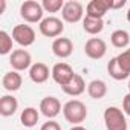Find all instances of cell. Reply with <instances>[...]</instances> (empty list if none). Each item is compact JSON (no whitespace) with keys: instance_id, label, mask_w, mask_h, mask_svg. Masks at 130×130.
I'll return each mask as SVG.
<instances>
[{"instance_id":"obj_28","label":"cell","mask_w":130,"mask_h":130,"mask_svg":"<svg viewBox=\"0 0 130 130\" xmlns=\"http://www.w3.org/2000/svg\"><path fill=\"white\" fill-rule=\"evenodd\" d=\"M5 8H6V2L5 0H0V14H3Z\"/></svg>"},{"instance_id":"obj_2","label":"cell","mask_w":130,"mask_h":130,"mask_svg":"<svg viewBox=\"0 0 130 130\" xmlns=\"http://www.w3.org/2000/svg\"><path fill=\"white\" fill-rule=\"evenodd\" d=\"M104 122L107 130H127V121L121 109L107 107L104 112Z\"/></svg>"},{"instance_id":"obj_18","label":"cell","mask_w":130,"mask_h":130,"mask_svg":"<svg viewBox=\"0 0 130 130\" xmlns=\"http://www.w3.org/2000/svg\"><path fill=\"white\" fill-rule=\"evenodd\" d=\"M107 72H109V75H110L113 80H116V81L125 80V78L130 75L128 72H125V71L121 68V64L118 63V58H116V57L112 58V60L107 63Z\"/></svg>"},{"instance_id":"obj_20","label":"cell","mask_w":130,"mask_h":130,"mask_svg":"<svg viewBox=\"0 0 130 130\" xmlns=\"http://www.w3.org/2000/svg\"><path fill=\"white\" fill-rule=\"evenodd\" d=\"M110 41H112V44H113L115 47L122 49V47H127V46H128V43H130V35H128V32L124 31V29H116V31L112 32Z\"/></svg>"},{"instance_id":"obj_10","label":"cell","mask_w":130,"mask_h":130,"mask_svg":"<svg viewBox=\"0 0 130 130\" xmlns=\"http://www.w3.org/2000/svg\"><path fill=\"white\" fill-rule=\"evenodd\" d=\"M112 9V0H92L86 8V15L92 19H103Z\"/></svg>"},{"instance_id":"obj_14","label":"cell","mask_w":130,"mask_h":130,"mask_svg":"<svg viewBox=\"0 0 130 130\" xmlns=\"http://www.w3.org/2000/svg\"><path fill=\"white\" fill-rule=\"evenodd\" d=\"M29 78L34 83H37V84H41V83L47 81V78H49V68L44 63L32 64L31 69H29Z\"/></svg>"},{"instance_id":"obj_22","label":"cell","mask_w":130,"mask_h":130,"mask_svg":"<svg viewBox=\"0 0 130 130\" xmlns=\"http://www.w3.org/2000/svg\"><path fill=\"white\" fill-rule=\"evenodd\" d=\"M12 49V38L6 31H0V54L6 55Z\"/></svg>"},{"instance_id":"obj_19","label":"cell","mask_w":130,"mask_h":130,"mask_svg":"<svg viewBox=\"0 0 130 130\" xmlns=\"http://www.w3.org/2000/svg\"><path fill=\"white\" fill-rule=\"evenodd\" d=\"M83 28L87 34L96 35L104 29V22H103V19H92V17L86 15L84 20H83Z\"/></svg>"},{"instance_id":"obj_13","label":"cell","mask_w":130,"mask_h":130,"mask_svg":"<svg viewBox=\"0 0 130 130\" xmlns=\"http://www.w3.org/2000/svg\"><path fill=\"white\" fill-rule=\"evenodd\" d=\"M61 89H63L64 93L69 95V96H78V95H81V93L86 90V83H84V80H83L81 75L75 74L74 78H72L66 86H63Z\"/></svg>"},{"instance_id":"obj_3","label":"cell","mask_w":130,"mask_h":130,"mask_svg":"<svg viewBox=\"0 0 130 130\" xmlns=\"http://www.w3.org/2000/svg\"><path fill=\"white\" fill-rule=\"evenodd\" d=\"M43 6L35 0H26L20 6V15L28 23H37L43 20Z\"/></svg>"},{"instance_id":"obj_23","label":"cell","mask_w":130,"mask_h":130,"mask_svg":"<svg viewBox=\"0 0 130 130\" xmlns=\"http://www.w3.org/2000/svg\"><path fill=\"white\" fill-rule=\"evenodd\" d=\"M41 6L46 12H58L60 9H63L64 2L63 0H43Z\"/></svg>"},{"instance_id":"obj_15","label":"cell","mask_w":130,"mask_h":130,"mask_svg":"<svg viewBox=\"0 0 130 130\" xmlns=\"http://www.w3.org/2000/svg\"><path fill=\"white\" fill-rule=\"evenodd\" d=\"M2 84L8 92H15L22 87V77L17 71L12 72H6L2 78Z\"/></svg>"},{"instance_id":"obj_17","label":"cell","mask_w":130,"mask_h":130,"mask_svg":"<svg viewBox=\"0 0 130 130\" xmlns=\"http://www.w3.org/2000/svg\"><path fill=\"white\" fill-rule=\"evenodd\" d=\"M87 93L93 100H101L107 93V86H106V83L103 80H93L87 86Z\"/></svg>"},{"instance_id":"obj_6","label":"cell","mask_w":130,"mask_h":130,"mask_svg":"<svg viewBox=\"0 0 130 130\" xmlns=\"http://www.w3.org/2000/svg\"><path fill=\"white\" fill-rule=\"evenodd\" d=\"M84 52H86V55H87L89 58H92V60H100V58H103V57L106 55V52H107V44H106V41H104L103 38L93 37V38H89V40L86 41V44H84Z\"/></svg>"},{"instance_id":"obj_5","label":"cell","mask_w":130,"mask_h":130,"mask_svg":"<svg viewBox=\"0 0 130 130\" xmlns=\"http://www.w3.org/2000/svg\"><path fill=\"white\" fill-rule=\"evenodd\" d=\"M52 78H54V81L57 83V84H60L61 87L63 86H66L72 78H74V75H75V72H74V69L69 66L68 63H57L55 66L52 68Z\"/></svg>"},{"instance_id":"obj_31","label":"cell","mask_w":130,"mask_h":130,"mask_svg":"<svg viewBox=\"0 0 130 130\" xmlns=\"http://www.w3.org/2000/svg\"><path fill=\"white\" fill-rule=\"evenodd\" d=\"M128 90H130V81H128Z\"/></svg>"},{"instance_id":"obj_30","label":"cell","mask_w":130,"mask_h":130,"mask_svg":"<svg viewBox=\"0 0 130 130\" xmlns=\"http://www.w3.org/2000/svg\"><path fill=\"white\" fill-rule=\"evenodd\" d=\"M127 20L130 22V8H128V11H127Z\"/></svg>"},{"instance_id":"obj_29","label":"cell","mask_w":130,"mask_h":130,"mask_svg":"<svg viewBox=\"0 0 130 130\" xmlns=\"http://www.w3.org/2000/svg\"><path fill=\"white\" fill-rule=\"evenodd\" d=\"M71 130H86V128H84L83 125H74V127H72Z\"/></svg>"},{"instance_id":"obj_25","label":"cell","mask_w":130,"mask_h":130,"mask_svg":"<svg viewBox=\"0 0 130 130\" xmlns=\"http://www.w3.org/2000/svg\"><path fill=\"white\" fill-rule=\"evenodd\" d=\"M40 130H61V127H60V124L57 121H47V122H44L41 125Z\"/></svg>"},{"instance_id":"obj_9","label":"cell","mask_w":130,"mask_h":130,"mask_svg":"<svg viewBox=\"0 0 130 130\" xmlns=\"http://www.w3.org/2000/svg\"><path fill=\"white\" fill-rule=\"evenodd\" d=\"M32 57L26 49H15L9 57V63L14 71H26L31 66Z\"/></svg>"},{"instance_id":"obj_4","label":"cell","mask_w":130,"mask_h":130,"mask_svg":"<svg viewBox=\"0 0 130 130\" xmlns=\"http://www.w3.org/2000/svg\"><path fill=\"white\" fill-rule=\"evenodd\" d=\"M12 40L20 46H31L35 41V31L29 25H17L12 29Z\"/></svg>"},{"instance_id":"obj_26","label":"cell","mask_w":130,"mask_h":130,"mask_svg":"<svg viewBox=\"0 0 130 130\" xmlns=\"http://www.w3.org/2000/svg\"><path fill=\"white\" fill-rule=\"evenodd\" d=\"M122 109H124V112L130 116V92L124 96V101H122Z\"/></svg>"},{"instance_id":"obj_27","label":"cell","mask_w":130,"mask_h":130,"mask_svg":"<svg viewBox=\"0 0 130 130\" xmlns=\"http://www.w3.org/2000/svg\"><path fill=\"white\" fill-rule=\"evenodd\" d=\"M125 5V0H119V2H112V9H118V8H122Z\"/></svg>"},{"instance_id":"obj_24","label":"cell","mask_w":130,"mask_h":130,"mask_svg":"<svg viewBox=\"0 0 130 130\" xmlns=\"http://www.w3.org/2000/svg\"><path fill=\"white\" fill-rule=\"evenodd\" d=\"M116 58H118V63L121 64V68H122L125 72L130 74V47L125 49V51H122Z\"/></svg>"},{"instance_id":"obj_11","label":"cell","mask_w":130,"mask_h":130,"mask_svg":"<svg viewBox=\"0 0 130 130\" xmlns=\"http://www.w3.org/2000/svg\"><path fill=\"white\" fill-rule=\"evenodd\" d=\"M52 52L58 58H68L74 52V43L66 37H58L52 43Z\"/></svg>"},{"instance_id":"obj_12","label":"cell","mask_w":130,"mask_h":130,"mask_svg":"<svg viewBox=\"0 0 130 130\" xmlns=\"http://www.w3.org/2000/svg\"><path fill=\"white\" fill-rule=\"evenodd\" d=\"M40 110H41V113L46 118H55L60 113V110H61V104H60L58 98H55V96H46L40 103Z\"/></svg>"},{"instance_id":"obj_7","label":"cell","mask_w":130,"mask_h":130,"mask_svg":"<svg viewBox=\"0 0 130 130\" xmlns=\"http://www.w3.org/2000/svg\"><path fill=\"white\" fill-rule=\"evenodd\" d=\"M64 31V25L57 17H46L40 22V32L44 37H58Z\"/></svg>"},{"instance_id":"obj_16","label":"cell","mask_w":130,"mask_h":130,"mask_svg":"<svg viewBox=\"0 0 130 130\" xmlns=\"http://www.w3.org/2000/svg\"><path fill=\"white\" fill-rule=\"evenodd\" d=\"M17 107H19V101L11 95H3L0 100V115L2 116H12L17 112Z\"/></svg>"},{"instance_id":"obj_8","label":"cell","mask_w":130,"mask_h":130,"mask_svg":"<svg viewBox=\"0 0 130 130\" xmlns=\"http://www.w3.org/2000/svg\"><path fill=\"white\" fill-rule=\"evenodd\" d=\"M83 5L80 2H74V0H71V2H66L61 9V15L64 19V22L68 23H77L83 19Z\"/></svg>"},{"instance_id":"obj_21","label":"cell","mask_w":130,"mask_h":130,"mask_svg":"<svg viewBox=\"0 0 130 130\" xmlns=\"http://www.w3.org/2000/svg\"><path fill=\"white\" fill-rule=\"evenodd\" d=\"M20 121L25 127H34L38 122V112L34 107H26L22 115H20Z\"/></svg>"},{"instance_id":"obj_1","label":"cell","mask_w":130,"mask_h":130,"mask_svg":"<svg viewBox=\"0 0 130 130\" xmlns=\"http://www.w3.org/2000/svg\"><path fill=\"white\" fill-rule=\"evenodd\" d=\"M63 115H64V118H66L68 122L80 125V122H83L87 118V107L80 100H71V101H68L64 104Z\"/></svg>"}]
</instances>
